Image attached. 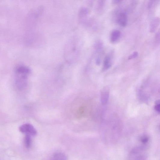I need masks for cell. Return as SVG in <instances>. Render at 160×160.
Wrapping results in <instances>:
<instances>
[{
	"mask_svg": "<svg viewBox=\"0 0 160 160\" xmlns=\"http://www.w3.org/2000/svg\"><path fill=\"white\" fill-rule=\"evenodd\" d=\"M138 53L137 52H134L132 54L129 56L128 59L131 60L137 58L138 56Z\"/></svg>",
	"mask_w": 160,
	"mask_h": 160,
	"instance_id": "obj_12",
	"label": "cell"
},
{
	"mask_svg": "<svg viewBox=\"0 0 160 160\" xmlns=\"http://www.w3.org/2000/svg\"><path fill=\"white\" fill-rule=\"evenodd\" d=\"M141 141L143 144H145L148 142L149 139L146 136H143L141 138Z\"/></svg>",
	"mask_w": 160,
	"mask_h": 160,
	"instance_id": "obj_14",
	"label": "cell"
},
{
	"mask_svg": "<svg viewBox=\"0 0 160 160\" xmlns=\"http://www.w3.org/2000/svg\"><path fill=\"white\" fill-rule=\"evenodd\" d=\"M20 131L26 134H28L31 136H35L37 132L34 127L30 124H26L20 126L19 128Z\"/></svg>",
	"mask_w": 160,
	"mask_h": 160,
	"instance_id": "obj_3",
	"label": "cell"
},
{
	"mask_svg": "<svg viewBox=\"0 0 160 160\" xmlns=\"http://www.w3.org/2000/svg\"><path fill=\"white\" fill-rule=\"evenodd\" d=\"M77 45H76V44L75 42L73 43V42H71V43L69 44L67 47L66 48V54H67V57L69 58L68 59L69 60L70 57V59L69 61H70V60H70V62L74 61V60L75 59V57L77 56V54L78 48Z\"/></svg>",
	"mask_w": 160,
	"mask_h": 160,
	"instance_id": "obj_2",
	"label": "cell"
},
{
	"mask_svg": "<svg viewBox=\"0 0 160 160\" xmlns=\"http://www.w3.org/2000/svg\"><path fill=\"white\" fill-rule=\"evenodd\" d=\"M109 90L108 86H105L102 89L101 94V100L102 105H105L107 103L109 97Z\"/></svg>",
	"mask_w": 160,
	"mask_h": 160,
	"instance_id": "obj_5",
	"label": "cell"
},
{
	"mask_svg": "<svg viewBox=\"0 0 160 160\" xmlns=\"http://www.w3.org/2000/svg\"><path fill=\"white\" fill-rule=\"evenodd\" d=\"M155 42L156 45H158L160 43V33L158 32L156 35L155 39Z\"/></svg>",
	"mask_w": 160,
	"mask_h": 160,
	"instance_id": "obj_11",
	"label": "cell"
},
{
	"mask_svg": "<svg viewBox=\"0 0 160 160\" xmlns=\"http://www.w3.org/2000/svg\"><path fill=\"white\" fill-rule=\"evenodd\" d=\"M159 23V19L158 17L155 18L150 24L149 30L151 33H154L157 29Z\"/></svg>",
	"mask_w": 160,
	"mask_h": 160,
	"instance_id": "obj_7",
	"label": "cell"
},
{
	"mask_svg": "<svg viewBox=\"0 0 160 160\" xmlns=\"http://www.w3.org/2000/svg\"><path fill=\"white\" fill-rule=\"evenodd\" d=\"M157 1V0H149L148 5V8H151Z\"/></svg>",
	"mask_w": 160,
	"mask_h": 160,
	"instance_id": "obj_15",
	"label": "cell"
},
{
	"mask_svg": "<svg viewBox=\"0 0 160 160\" xmlns=\"http://www.w3.org/2000/svg\"><path fill=\"white\" fill-rule=\"evenodd\" d=\"M121 32L118 30H115L112 33L111 35V41L115 43L117 42L121 37Z\"/></svg>",
	"mask_w": 160,
	"mask_h": 160,
	"instance_id": "obj_8",
	"label": "cell"
},
{
	"mask_svg": "<svg viewBox=\"0 0 160 160\" xmlns=\"http://www.w3.org/2000/svg\"><path fill=\"white\" fill-rule=\"evenodd\" d=\"M117 21L118 24L120 26L122 27L125 26L127 22V18L126 14L124 13H122L119 14Z\"/></svg>",
	"mask_w": 160,
	"mask_h": 160,
	"instance_id": "obj_6",
	"label": "cell"
},
{
	"mask_svg": "<svg viewBox=\"0 0 160 160\" xmlns=\"http://www.w3.org/2000/svg\"><path fill=\"white\" fill-rule=\"evenodd\" d=\"M113 56L111 54H107L103 60V71H106L109 69L112 65Z\"/></svg>",
	"mask_w": 160,
	"mask_h": 160,
	"instance_id": "obj_4",
	"label": "cell"
},
{
	"mask_svg": "<svg viewBox=\"0 0 160 160\" xmlns=\"http://www.w3.org/2000/svg\"><path fill=\"white\" fill-rule=\"evenodd\" d=\"M30 70L27 67L20 65L15 69V83L20 89L24 88L27 85L28 77L30 73Z\"/></svg>",
	"mask_w": 160,
	"mask_h": 160,
	"instance_id": "obj_1",
	"label": "cell"
},
{
	"mask_svg": "<svg viewBox=\"0 0 160 160\" xmlns=\"http://www.w3.org/2000/svg\"><path fill=\"white\" fill-rule=\"evenodd\" d=\"M123 0H112V3L114 5H117L122 2Z\"/></svg>",
	"mask_w": 160,
	"mask_h": 160,
	"instance_id": "obj_16",
	"label": "cell"
},
{
	"mask_svg": "<svg viewBox=\"0 0 160 160\" xmlns=\"http://www.w3.org/2000/svg\"><path fill=\"white\" fill-rule=\"evenodd\" d=\"M155 110L157 111V112L159 113L160 112V103L159 100H157L156 102L155 106Z\"/></svg>",
	"mask_w": 160,
	"mask_h": 160,
	"instance_id": "obj_13",
	"label": "cell"
},
{
	"mask_svg": "<svg viewBox=\"0 0 160 160\" xmlns=\"http://www.w3.org/2000/svg\"><path fill=\"white\" fill-rule=\"evenodd\" d=\"M25 145L27 149L30 148L31 144V136L26 134L24 140Z\"/></svg>",
	"mask_w": 160,
	"mask_h": 160,
	"instance_id": "obj_10",
	"label": "cell"
},
{
	"mask_svg": "<svg viewBox=\"0 0 160 160\" xmlns=\"http://www.w3.org/2000/svg\"><path fill=\"white\" fill-rule=\"evenodd\" d=\"M66 156L65 154L61 153H57L55 154L52 157L53 159L64 160L66 159Z\"/></svg>",
	"mask_w": 160,
	"mask_h": 160,
	"instance_id": "obj_9",
	"label": "cell"
}]
</instances>
